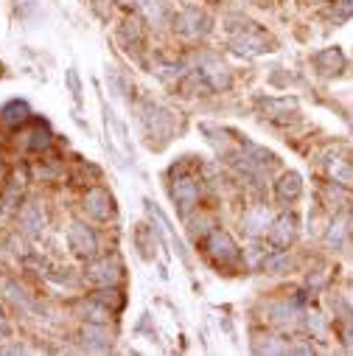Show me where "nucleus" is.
Returning a JSON list of instances; mask_svg holds the SVG:
<instances>
[{
	"label": "nucleus",
	"instance_id": "nucleus-3",
	"mask_svg": "<svg viewBox=\"0 0 353 356\" xmlns=\"http://www.w3.org/2000/svg\"><path fill=\"white\" fill-rule=\"evenodd\" d=\"M84 278L96 284V286H115L121 278H123V264L118 255H104V258H96L87 264L84 270Z\"/></svg>",
	"mask_w": 353,
	"mask_h": 356
},
{
	"label": "nucleus",
	"instance_id": "nucleus-18",
	"mask_svg": "<svg viewBox=\"0 0 353 356\" xmlns=\"http://www.w3.org/2000/svg\"><path fill=\"white\" fill-rule=\"evenodd\" d=\"M0 115H3V121H6L9 126H26L28 118H31V110H28L26 101H9Z\"/></svg>",
	"mask_w": 353,
	"mask_h": 356
},
{
	"label": "nucleus",
	"instance_id": "nucleus-22",
	"mask_svg": "<svg viewBox=\"0 0 353 356\" xmlns=\"http://www.w3.org/2000/svg\"><path fill=\"white\" fill-rule=\"evenodd\" d=\"M252 348H255V353H289V342L286 339H278L272 334L258 337V342Z\"/></svg>",
	"mask_w": 353,
	"mask_h": 356
},
{
	"label": "nucleus",
	"instance_id": "nucleus-27",
	"mask_svg": "<svg viewBox=\"0 0 353 356\" xmlns=\"http://www.w3.org/2000/svg\"><path fill=\"white\" fill-rule=\"evenodd\" d=\"M152 73H157L160 79L171 81V79H180V76L185 73V68H183V62H157Z\"/></svg>",
	"mask_w": 353,
	"mask_h": 356
},
{
	"label": "nucleus",
	"instance_id": "nucleus-30",
	"mask_svg": "<svg viewBox=\"0 0 353 356\" xmlns=\"http://www.w3.org/2000/svg\"><path fill=\"white\" fill-rule=\"evenodd\" d=\"M305 326H308V331H314L317 337L325 334V320L320 315H314V311H312V315H305Z\"/></svg>",
	"mask_w": 353,
	"mask_h": 356
},
{
	"label": "nucleus",
	"instance_id": "nucleus-8",
	"mask_svg": "<svg viewBox=\"0 0 353 356\" xmlns=\"http://www.w3.org/2000/svg\"><path fill=\"white\" fill-rule=\"evenodd\" d=\"M294 236H297V219L292 216V213H283V216H278L275 221H272V230H270V241L275 244V247H289L292 241H294Z\"/></svg>",
	"mask_w": 353,
	"mask_h": 356
},
{
	"label": "nucleus",
	"instance_id": "nucleus-29",
	"mask_svg": "<svg viewBox=\"0 0 353 356\" xmlns=\"http://www.w3.org/2000/svg\"><path fill=\"white\" fill-rule=\"evenodd\" d=\"M65 79H68L70 96H73L76 104H79V101H81V79H79V70H76V68H68V70H65Z\"/></svg>",
	"mask_w": 353,
	"mask_h": 356
},
{
	"label": "nucleus",
	"instance_id": "nucleus-9",
	"mask_svg": "<svg viewBox=\"0 0 353 356\" xmlns=\"http://www.w3.org/2000/svg\"><path fill=\"white\" fill-rule=\"evenodd\" d=\"M81 342L87 345V350H107L112 345V334L107 323H87L81 328Z\"/></svg>",
	"mask_w": 353,
	"mask_h": 356
},
{
	"label": "nucleus",
	"instance_id": "nucleus-11",
	"mask_svg": "<svg viewBox=\"0 0 353 356\" xmlns=\"http://www.w3.org/2000/svg\"><path fill=\"white\" fill-rule=\"evenodd\" d=\"M20 225L28 236H42V230H46V210H42L39 202H28L20 210Z\"/></svg>",
	"mask_w": 353,
	"mask_h": 356
},
{
	"label": "nucleus",
	"instance_id": "nucleus-23",
	"mask_svg": "<svg viewBox=\"0 0 353 356\" xmlns=\"http://www.w3.org/2000/svg\"><path fill=\"white\" fill-rule=\"evenodd\" d=\"M81 311H84V320L87 323H107L110 320V315H112V311L110 308H104L101 303H96L93 297H90V303H81Z\"/></svg>",
	"mask_w": 353,
	"mask_h": 356
},
{
	"label": "nucleus",
	"instance_id": "nucleus-1",
	"mask_svg": "<svg viewBox=\"0 0 353 356\" xmlns=\"http://www.w3.org/2000/svg\"><path fill=\"white\" fill-rule=\"evenodd\" d=\"M230 48L236 54H241V57H261V54L272 51V42L261 28H255V23H244L239 31H233Z\"/></svg>",
	"mask_w": 353,
	"mask_h": 356
},
{
	"label": "nucleus",
	"instance_id": "nucleus-2",
	"mask_svg": "<svg viewBox=\"0 0 353 356\" xmlns=\"http://www.w3.org/2000/svg\"><path fill=\"white\" fill-rule=\"evenodd\" d=\"M205 253L216 266H236L241 258V250L228 230H210L205 239Z\"/></svg>",
	"mask_w": 353,
	"mask_h": 356
},
{
	"label": "nucleus",
	"instance_id": "nucleus-4",
	"mask_svg": "<svg viewBox=\"0 0 353 356\" xmlns=\"http://www.w3.org/2000/svg\"><path fill=\"white\" fill-rule=\"evenodd\" d=\"M174 28L183 37L196 39L210 31V17L196 6H185V9H180V14H174Z\"/></svg>",
	"mask_w": 353,
	"mask_h": 356
},
{
	"label": "nucleus",
	"instance_id": "nucleus-15",
	"mask_svg": "<svg viewBox=\"0 0 353 356\" xmlns=\"http://www.w3.org/2000/svg\"><path fill=\"white\" fill-rule=\"evenodd\" d=\"M258 107H263V112H270L275 121H286L289 112H297L294 99H258Z\"/></svg>",
	"mask_w": 353,
	"mask_h": 356
},
{
	"label": "nucleus",
	"instance_id": "nucleus-19",
	"mask_svg": "<svg viewBox=\"0 0 353 356\" xmlns=\"http://www.w3.org/2000/svg\"><path fill=\"white\" fill-rule=\"evenodd\" d=\"M292 266H294V258L286 250H278L275 255L263 258V273H270V275H283V273L292 270Z\"/></svg>",
	"mask_w": 353,
	"mask_h": 356
},
{
	"label": "nucleus",
	"instance_id": "nucleus-34",
	"mask_svg": "<svg viewBox=\"0 0 353 356\" xmlns=\"http://www.w3.org/2000/svg\"><path fill=\"white\" fill-rule=\"evenodd\" d=\"M3 177H6V166H3V163H0V180H3Z\"/></svg>",
	"mask_w": 353,
	"mask_h": 356
},
{
	"label": "nucleus",
	"instance_id": "nucleus-12",
	"mask_svg": "<svg viewBox=\"0 0 353 356\" xmlns=\"http://www.w3.org/2000/svg\"><path fill=\"white\" fill-rule=\"evenodd\" d=\"M345 68V57L339 48H323L320 54H314V70L320 76H336Z\"/></svg>",
	"mask_w": 353,
	"mask_h": 356
},
{
	"label": "nucleus",
	"instance_id": "nucleus-21",
	"mask_svg": "<svg viewBox=\"0 0 353 356\" xmlns=\"http://www.w3.org/2000/svg\"><path fill=\"white\" fill-rule=\"evenodd\" d=\"M138 6H141L143 17L152 26H163L165 23V3H163V0H138Z\"/></svg>",
	"mask_w": 353,
	"mask_h": 356
},
{
	"label": "nucleus",
	"instance_id": "nucleus-32",
	"mask_svg": "<svg viewBox=\"0 0 353 356\" xmlns=\"http://www.w3.org/2000/svg\"><path fill=\"white\" fill-rule=\"evenodd\" d=\"M347 233L353 236V210H350V216H347Z\"/></svg>",
	"mask_w": 353,
	"mask_h": 356
},
{
	"label": "nucleus",
	"instance_id": "nucleus-35",
	"mask_svg": "<svg viewBox=\"0 0 353 356\" xmlns=\"http://www.w3.org/2000/svg\"><path fill=\"white\" fill-rule=\"evenodd\" d=\"M0 70H3V65H0Z\"/></svg>",
	"mask_w": 353,
	"mask_h": 356
},
{
	"label": "nucleus",
	"instance_id": "nucleus-13",
	"mask_svg": "<svg viewBox=\"0 0 353 356\" xmlns=\"http://www.w3.org/2000/svg\"><path fill=\"white\" fill-rule=\"evenodd\" d=\"M303 194V177L297 171H286L281 180L275 183V197L281 202H294Z\"/></svg>",
	"mask_w": 353,
	"mask_h": 356
},
{
	"label": "nucleus",
	"instance_id": "nucleus-6",
	"mask_svg": "<svg viewBox=\"0 0 353 356\" xmlns=\"http://www.w3.org/2000/svg\"><path fill=\"white\" fill-rule=\"evenodd\" d=\"M84 210H87V216H93L96 221H107V219L115 216V197L107 188L96 186V188H90L84 194Z\"/></svg>",
	"mask_w": 353,
	"mask_h": 356
},
{
	"label": "nucleus",
	"instance_id": "nucleus-26",
	"mask_svg": "<svg viewBox=\"0 0 353 356\" xmlns=\"http://www.w3.org/2000/svg\"><path fill=\"white\" fill-rule=\"evenodd\" d=\"M331 177H334L336 186L350 188V186H353V166H347V163H334V166H331Z\"/></svg>",
	"mask_w": 353,
	"mask_h": 356
},
{
	"label": "nucleus",
	"instance_id": "nucleus-16",
	"mask_svg": "<svg viewBox=\"0 0 353 356\" xmlns=\"http://www.w3.org/2000/svg\"><path fill=\"white\" fill-rule=\"evenodd\" d=\"M154 236H157V228H149V225H138L132 239H135V247L143 258H154Z\"/></svg>",
	"mask_w": 353,
	"mask_h": 356
},
{
	"label": "nucleus",
	"instance_id": "nucleus-17",
	"mask_svg": "<svg viewBox=\"0 0 353 356\" xmlns=\"http://www.w3.org/2000/svg\"><path fill=\"white\" fill-rule=\"evenodd\" d=\"M93 300H96V303H101L104 308H110L112 315L126 306V297H123V295H121V289H115V286H101L99 292H93Z\"/></svg>",
	"mask_w": 353,
	"mask_h": 356
},
{
	"label": "nucleus",
	"instance_id": "nucleus-25",
	"mask_svg": "<svg viewBox=\"0 0 353 356\" xmlns=\"http://www.w3.org/2000/svg\"><path fill=\"white\" fill-rule=\"evenodd\" d=\"M345 236H347V221H345V219H336L334 225L328 228V233H325V241H328L334 250H339V247L345 244Z\"/></svg>",
	"mask_w": 353,
	"mask_h": 356
},
{
	"label": "nucleus",
	"instance_id": "nucleus-20",
	"mask_svg": "<svg viewBox=\"0 0 353 356\" xmlns=\"http://www.w3.org/2000/svg\"><path fill=\"white\" fill-rule=\"evenodd\" d=\"M121 39L126 42L129 48H138L141 42H143V26L138 17H126L123 26H121Z\"/></svg>",
	"mask_w": 353,
	"mask_h": 356
},
{
	"label": "nucleus",
	"instance_id": "nucleus-14",
	"mask_svg": "<svg viewBox=\"0 0 353 356\" xmlns=\"http://www.w3.org/2000/svg\"><path fill=\"white\" fill-rule=\"evenodd\" d=\"M241 225H244V230L250 233V236H261V233H267V228L272 225V219H270V210L267 208H252V210H247L244 213V219H241Z\"/></svg>",
	"mask_w": 353,
	"mask_h": 356
},
{
	"label": "nucleus",
	"instance_id": "nucleus-31",
	"mask_svg": "<svg viewBox=\"0 0 353 356\" xmlns=\"http://www.w3.org/2000/svg\"><path fill=\"white\" fill-rule=\"evenodd\" d=\"M12 334V326H9V320H6V315L0 311V339H6Z\"/></svg>",
	"mask_w": 353,
	"mask_h": 356
},
{
	"label": "nucleus",
	"instance_id": "nucleus-33",
	"mask_svg": "<svg viewBox=\"0 0 353 356\" xmlns=\"http://www.w3.org/2000/svg\"><path fill=\"white\" fill-rule=\"evenodd\" d=\"M115 3H123V6H132V3H138V0H115Z\"/></svg>",
	"mask_w": 353,
	"mask_h": 356
},
{
	"label": "nucleus",
	"instance_id": "nucleus-10",
	"mask_svg": "<svg viewBox=\"0 0 353 356\" xmlns=\"http://www.w3.org/2000/svg\"><path fill=\"white\" fill-rule=\"evenodd\" d=\"M51 146V129L46 121H34L26 132H23V149L31 152H46Z\"/></svg>",
	"mask_w": 353,
	"mask_h": 356
},
{
	"label": "nucleus",
	"instance_id": "nucleus-7",
	"mask_svg": "<svg viewBox=\"0 0 353 356\" xmlns=\"http://www.w3.org/2000/svg\"><path fill=\"white\" fill-rule=\"evenodd\" d=\"M68 244H70V250H73L76 255H81V258H93L96 250H99L96 233L87 228V225H81V221H73V225L68 228Z\"/></svg>",
	"mask_w": 353,
	"mask_h": 356
},
{
	"label": "nucleus",
	"instance_id": "nucleus-24",
	"mask_svg": "<svg viewBox=\"0 0 353 356\" xmlns=\"http://www.w3.org/2000/svg\"><path fill=\"white\" fill-rule=\"evenodd\" d=\"M23 202V183L20 180H9L3 188V210H17Z\"/></svg>",
	"mask_w": 353,
	"mask_h": 356
},
{
	"label": "nucleus",
	"instance_id": "nucleus-28",
	"mask_svg": "<svg viewBox=\"0 0 353 356\" xmlns=\"http://www.w3.org/2000/svg\"><path fill=\"white\" fill-rule=\"evenodd\" d=\"M350 17H353V0H336V3L331 6V20H334L336 26L347 23Z\"/></svg>",
	"mask_w": 353,
	"mask_h": 356
},
{
	"label": "nucleus",
	"instance_id": "nucleus-5",
	"mask_svg": "<svg viewBox=\"0 0 353 356\" xmlns=\"http://www.w3.org/2000/svg\"><path fill=\"white\" fill-rule=\"evenodd\" d=\"M171 199H174V208L180 216H188L196 202H199V186L194 177H180V180H174L171 186Z\"/></svg>",
	"mask_w": 353,
	"mask_h": 356
}]
</instances>
